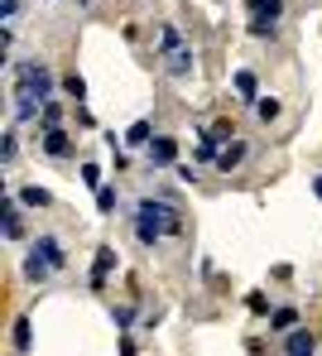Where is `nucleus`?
<instances>
[{
    "label": "nucleus",
    "instance_id": "9d476101",
    "mask_svg": "<svg viewBox=\"0 0 322 356\" xmlns=\"http://www.w3.org/2000/svg\"><path fill=\"white\" fill-rule=\"evenodd\" d=\"M44 154L49 159H67L72 154V140H67L63 130H44Z\"/></svg>",
    "mask_w": 322,
    "mask_h": 356
},
{
    "label": "nucleus",
    "instance_id": "f8f14e48",
    "mask_svg": "<svg viewBox=\"0 0 322 356\" xmlns=\"http://www.w3.org/2000/svg\"><path fill=\"white\" fill-rule=\"evenodd\" d=\"M269 327H274V332H294V327H298V308H294V303L274 308V313H269Z\"/></svg>",
    "mask_w": 322,
    "mask_h": 356
},
{
    "label": "nucleus",
    "instance_id": "a211bd4d",
    "mask_svg": "<svg viewBox=\"0 0 322 356\" xmlns=\"http://www.w3.org/2000/svg\"><path fill=\"white\" fill-rule=\"evenodd\" d=\"M149 135H154V125H149V120H135V125H130V145H149Z\"/></svg>",
    "mask_w": 322,
    "mask_h": 356
},
{
    "label": "nucleus",
    "instance_id": "0eeeda50",
    "mask_svg": "<svg viewBox=\"0 0 322 356\" xmlns=\"http://www.w3.org/2000/svg\"><path fill=\"white\" fill-rule=\"evenodd\" d=\"M164 63H169L173 77H193V72H197V54L188 49V44H178L173 54H164Z\"/></svg>",
    "mask_w": 322,
    "mask_h": 356
},
{
    "label": "nucleus",
    "instance_id": "2eb2a0df",
    "mask_svg": "<svg viewBox=\"0 0 322 356\" xmlns=\"http://www.w3.org/2000/svg\"><path fill=\"white\" fill-rule=\"evenodd\" d=\"M279 111H284V106H279V97H260V102H255V116L264 120V125H269V120H279Z\"/></svg>",
    "mask_w": 322,
    "mask_h": 356
},
{
    "label": "nucleus",
    "instance_id": "4468645a",
    "mask_svg": "<svg viewBox=\"0 0 322 356\" xmlns=\"http://www.w3.org/2000/svg\"><path fill=\"white\" fill-rule=\"evenodd\" d=\"M34 347V332H29V318H15V352H29Z\"/></svg>",
    "mask_w": 322,
    "mask_h": 356
},
{
    "label": "nucleus",
    "instance_id": "9b49d317",
    "mask_svg": "<svg viewBox=\"0 0 322 356\" xmlns=\"http://www.w3.org/2000/svg\"><path fill=\"white\" fill-rule=\"evenodd\" d=\"M284 356H313V332L294 327V332H289V342H284Z\"/></svg>",
    "mask_w": 322,
    "mask_h": 356
},
{
    "label": "nucleus",
    "instance_id": "1a4fd4ad",
    "mask_svg": "<svg viewBox=\"0 0 322 356\" xmlns=\"http://www.w3.org/2000/svg\"><path fill=\"white\" fill-rule=\"evenodd\" d=\"M15 197H19V207H53V193H49L44 183H24Z\"/></svg>",
    "mask_w": 322,
    "mask_h": 356
},
{
    "label": "nucleus",
    "instance_id": "f03ea898",
    "mask_svg": "<svg viewBox=\"0 0 322 356\" xmlns=\"http://www.w3.org/2000/svg\"><path fill=\"white\" fill-rule=\"evenodd\" d=\"M53 92V77L44 63H19L15 67V102H19V116L15 120H39V102Z\"/></svg>",
    "mask_w": 322,
    "mask_h": 356
},
{
    "label": "nucleus",
    "instance_id": "f257e3e1",
    "mask_svg": "<svg viewBox=\"0 0 322 356\" xmlns=\"http://www.w3.org/2000/svg\"><path fill=\"white\" fill-rule=\"evenodd\" d=\"M183 232V212L173 207V202H164V197H144L139 207H135V236L144 241V245H154V241H169Z\"/></svg>",
    "mask_w": 322,
    "mask_h": 356
},
{
    "label": "nucleus",
    "instance_id": "7ed1b4c3",
    "mask_svg": "<svg viewBox=\"0 0 322 356\" xmlns=\"http://www.w3.org/2000/svg\"><path fill=\"white\" fill-rule=\"evenodd\" d=\"M67 265V255H63V245H58V236H39V245L24 255V275L34 280V284H44V280H53L58 270Z\"/></svg>",
    "mask_w": 322,
    "mask_h": 356
},
{
    "label": "nucleus",
    "instance_id": "b1692460",
    "mask_svg": "<svg viewBox=\"0 0 322 356\" xmlns=\"http://www.w3.org/2000/svg\"><path fill=\"white\" fill-rule=\"evenodd\" d=\"M313 193H318V197H322V178H318V183H313Z\"/></svg>",
    "mask_w": 322,
    "mask_h": 356
},
{
    "label": "nucleus",
    "instance_id": "4be33fe9",
    "mask_svg": "<svg viewBox=\"0 0 322 356\" xmlns=\"http://www.w3.org/2000/svg\"><path fill=\"white\" fill-rule=\"evenodd\" d=\"M44 130H58V120H63V111H58V106H53V102H44Z\"/></svg>",
    "mask_w": 322,
    "mask_h": 356
},
{
    "label": "nucleus",
    "instance_id": "423d86ee",
    "mask_svg": "<svg viewBox=\"0 0 322 356\" xmlns=\"http://www.w3.org/2000/svg\"><path fill=\"white\" fill-rule=\"evenodd\" d=\"M149 164H159V169L178 164V140H169V135H154V140H149Z\"/></svg>",
    "mask_w": 322,
    "mask_h": 356
},
{
    "label": "nucleus",
    "instance_id": "412c9836",
    "mask_svg": "<svg viewBox=\"0 0 322 356\" xmlns=\"http://www.w3.org/2000/svg\"><path fill=\"white\" fill-rule=\"evenodd\" d=\"M96 212H116V188H96Z\"/></svg>",
    "mask_w": 322,
    "mask_h": 356
},
{
    "label": "nucleus",
    "instance_id": "39448f33",
    "mask_svg": "<svg viewBox=\"0 0 322 356\" xmlns=\"http://www.w3.org/2000/svg\"><path fill=\"white\" fill-rule=\"evenodd\" d=\"M246 159H251V140L231 135V140L221 145V154H217V169H221V174H231V169H241Z\"/></svg>",
    "mask_w": 322,
    "mask_h": 356
},
{
    "label": "nucleus",
    "instance_id": "aec40b11",
    "mask_svg": "<svg viewBox=\"0 0 322 356\" xmlns=\"http://www.w3.org/2000/svg\"><path fill=\"white\" fill-rule=\"evenodd\" d=\"M15 149H19V140H15V130H5V135H0V159L10 164V159H15Z\"/></svg>",
    "mask_w": 322,
    "mask_h": 356
},
{
    "label": "nucleus",
    "instance_id": "20e7f679",
    "mask_svg": "<svg viewBox=\"0 0 322 356\" xmlns=\"http://www.w3.org/2000/svg\"><path fill=\"white\" fill-rule=\"evenodd\" d=\"M246 10H251V34L255 39H274L279 15H284V0H246Z\"/></svg>",
    "mask_w": 322,
    "mask_h": 356
},
{
    "label": "nucleus",
    "instance_id": "6e6552de",
    "mask_svg": "<svg viewBox=\"0 0 322 356\" xmlns=\"http://www.w3.org/2000/svg\"><path fill=\"white\" fill-rule=\"evenodd\" d=\"M111 270H116V250H111V245H101V250H96V260H92V289H106Z\"/></svg>",
    "mask_w": 322,
    "mask_h": 356
},
{
    "label": "nucleus",
    "instance_id": "6ab92c4d",
    "mask_svg": "<svg viewBox=\"0 0 322 356\" xmlns=\"http://www.w3.org/2000/svg\"><path fill=\"white\" fill-rule=\"evenodd\" d=\"M63 92L72 97V102H82V97H87V82H82L77 72H67V77H63Z\"/></svg>",
    "mask_w": 322,
    "mask_h": 356
},
{
    "label": "nucleus",
    "instance_id": "f3484780",
    "mask_svg": "<svg viewBox=\"0 0 322 356\" xmlns=\"http://www.w3.org/2000/svg\"><path fill=\"white\" fill-rule=\"evenodd\" d=\"M255 72H251V67H246V72H236V92H241V97H246V102H255Z\"/></svg>",
    "mask_w": 322,
    "mask_h": 356
},
{
    "label": "nucleus",
    "instance_id": "5701e85b",
    "mask_svg": "<svg viewBox=\"0 0 322 356\" xmlns=\"http://www.w3.org/2000/svg\"><path fill=\"white\" fill-rule=\"evenodd\" d=\"M246 303H251V313H255V318H269V298L260 294V289H255L251 298H246Z\"/></svg>",
    "mask_w": 322,
    "mask_h": 356
},
{
    "label": "nucleus",
    "instance_id": "dca6fc26",
    "mask_svg": "<svg viewBox=\"0 0 322 356\" xmlns=\"http://www.w3.org/2000/svg\"><path fill=\"white\" fill-rule=\"evenodd\" d=\"M178 44H183V34H178L173 24H164V29H159V54H173Z\"/></svg>",
    "mask_w": 322,
    "mask_h": 356
},
{
    "label": "nucleus",
    "instance_id": "ddd939ff",
    "mask_svg": "<svg viewBox=\"0 0 322 356\" xmlns=\"http://www.w3.org/2000/svg\"><path fill=\"white\" fill-rule=\"evenodd\" d=\"M5 236L24 241V227H19V197H5Z\"/></svg>",
    "mask_w": 322,
    "mask_h": 356
}]
</instances>
